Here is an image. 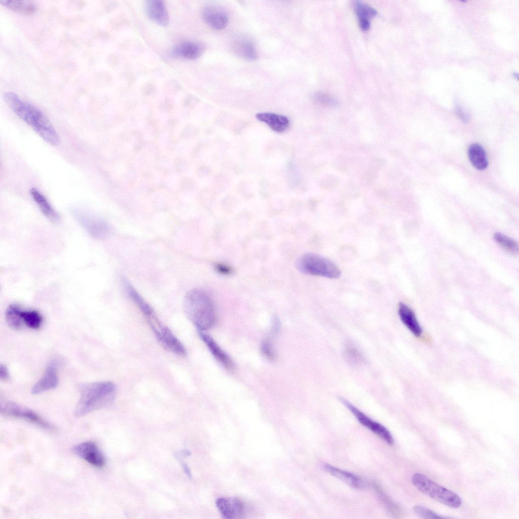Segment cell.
Listing matches in <instances>:
<instances>
[{
  "label": "cell",
  "instance_id": "cell-1",
  "mask_svg": "<svg viewBox=\"0 0 519 519\" xmlns=\"http://www.w3.org/2000/svg\"><path fill=\"white\" fill-rule=\"evenodd\" d=\"M6 102L13 112L25 122L46 142L56 146L60 138L49 119L39 108L22 100L12 92L5 93Z\"/></svg>",
  "mask_w": 519,
  "mask_h": 519
},
{
  "label": "cell",
  "instance_id": "cell-2",
  "mask_svg": "<svg viewBox=\"0 0 519 519\" xmlns=\"http://www.w3.org/2000/svg\"><path fill=\"white\" fill-rule=\"evenodd\" d=\"M80 392V397L74 411L77 417L110 405L115 398L116 387L111 382L90 383L81 385Z\"/></svg>",
  "mask_w": 519,
  "mask_h": 519
},
{
  "label": "cell",
  "instance_id": "cell-3",
  "mask_svg": "<svg viewBox=\"0 0 519 519\" xmlns=\"http://www.w3.org/2000/svg\"><path fill=\"white\" fill-rule=\"evenodd\" d=\"M184 311L188 318L199 331L211 328L216 321V312L210 296L204 291L193 289L189 291L183 300Z\"/></svg>",
  "mask_w": 519,
  "mask_h": 519
},
{
  "label": "cell",
  "instance_id": "cell-4",
  "mask_svg": "<svg viewBox=\"0 0 519 519\" xmlns=\"http://www.w3.org/2000/svg\"><path fill=\"white\" fill-rule=\"evenodd\" d=\"M412 482L419 491L450 507L457 508L462 504L461 499L458 495L432 480L423 474H414L412 477Z\"/></svg>",
  "mask_w": 519,
  "mask_h": 519
},
{
  "label": "cell",
  "instance_id": "cell-5",
  "mask_svg": "<svg viewBox=\"0 0 519 519\" xmlns=\"http://www.w3.org/2000/svg\"><path fill=\"white\" fill-rule=\"evenodd\" d=\"M296 266L300 271L311 275L337 279L341 275L340 269L334 263L314 253L303 254L298 260Z\"/></svg>",
  "mask_w": 519,
  "mask_h": 519
},
{
  "label": "cell",
  "instance_id": "cell-6",
  "mask_svg": "<svg viewBox=\"0 0 519 519\" xmlns=\"http://www.w3.org/2000/svg\"><path fill=\"white\" fill-rule=\"evenodd\" d=\"M0 412L6 416L25 420L46 430L54 431L56 429L54 426L35 412L12 401L1 400Z\"/></svg>",
  "mask_w": 519,
  "mask_h": 519
},
{
  "label": "cell",
  "instance_id": "cell-7",
  "mask_svg": "<svg viewBox=\"0 0 519 519\" xmlns=\"http://www.w3.org/2000/svg\"><path fill=\"white\" fill-rule=\"evenodd\" d=\"M74 217L92 237L101 239L107 236L109 233V227L106 221L97 215L81 208L72 210Z\"/></svg>",
  "mask_w": 519,
  "mask_h": 519
},
{
  "label": "cell",
  "instance_id": "cell-8",
  "mask_svg": "<svg viewBox=\"0 0 519 519\" xmlns=\"http://www.w3.org/2000/svg\"><path fill=\"white\" fill-rule=\"evenodd\" d=\"M147 320L158 340L166 349L180 356L186 355L187 352L184 346L169 328L159 321L156 315Z\"/></svg>",
  "mask_w": 519,
  "mask_h": 519
},
{
  "label": "cell",
  "instance_id": "cell-9",
  "mask_svg": "<svg viewBox=\"0 0 519 519\" xmlns=\"http://www.w3.org/2000/svg\"><path fill=\"white\" fill-rule=\"evenodd\" d=\"M342 402L356 417L358 421L390 445L394 443V439L389 431L383 425L372 420L346 399L341 398Z\"/></svg>",
  "mask_w": 519,
  "mask_h": 519
},
{
  "label": "cell",
  "instance_id": "cell-10",
  "mask_svg": "<svg viewBox=\"0 0 519 519\" xmlns=\"http://www.w3.org/2000/svg\"><path fill=\"white\" fill-rule=\"evenodd\" d=\"M72 452L97 468L102 467L105 463V457L97 444L93 441H87L75 445Z\"/></svg>",
  "mask_w": 519,
  "mask_h": 519
},
{
  "label": "cell",
  "instance_id": "cell-11",
  "mask_svg": "<svg viewBox=\"0 0 519 519\" xmlns=\"http://www.w3.org/2000/svg\"><path fill=\"white\" fill-rule=\"evenodd\" d=\"M215 505L221 515L225 518H242L245 515V504L238 498L220 497L216 499Z\"/></svg>",
  "mask_w": 519,
  "mask_h": 519
},
{
  "label": "cell",
  "instance_id": "cell-12",
  "mask_svg": "<svg viewBox=\"0 0 519 519\" xmlns=\"http://www.w3.org/2000/svg\"><path fill=\"white\" fill-rule=\"evenodd\" d=\"M202 16L210 27L215 30L224 29L228 25L229 18L226 12L216 6H207L203 9Z\"/></svg>",
  "mask_w": 519,
  "mask_h": 519
},
{
  "label": "cell",
  "instance_id": "cell-13",
  "mask_svg": "<svg viewBox=\"0 0 519 519\" xmlns=\"http://www.w3.org/2000/svg\"><path fill=\"white\" fill-rule=\"evenodd\" d=\"M204 51L203 44L194 42H184L175 45L170 50L171 56L194 60L200 57Z\"/></svg>",
  "mask_w": 519,
  "mask_h": 519
},
{
  "label": "cell",
  "instance_id": "cell-14",
  "mask_svg": "<svg viewBox=\"0 0 519 519\" xmlns=\"http://www.w3.org/2000/svg\"><path fill=\"white\" fill-rule=\"evenodd\" d=\"M145 13L151 20L163 26L169 23V15L164 2L160 0H151L144 5Z\"/></svg>",
  "mask_w": 519,
  "mask_h": 519
},
{
  "label": "cell",
  "instance_id": "cell-15",
  "mask_svg": "<svg viewBox=\"0 0 519 519\" xmlns=\"http://www.w3.org/2000/svg\"><path fill=\"white\" fill-rule=\"evenodd\" d=\"M199 335L215 359L226 368L232 369L233 362L213 339L203 331H199Z\"/></svg>",
  "mask_w": 519,
  "mask_h": 519
},
{
  "label": "cell",
  "instance_id": "cell-16",
  "mask_svg": "<svg viewBox=\"0 0 519 519\" xmlns=\"http://www.w3.org/2000/svg\"><path fill=\"white\" fill-rule=\"evenodd\" d=\"M255 117L258 120L266 123L275 132H284L290 126L288 118L283 115L272 113H259Z\"/></svg>",
  "mask_w": 519,
  "mask_h": 519
},
{
  "label": "cell",
  "instance_id": "cell-17",
  "mask_svg": "<svg viewBox=\"0 0 519 519\" xmlns=\"http://www.w3.org/2000/svg\"><path fill=\"white\" fill-rule=\"evenodd\" d=\"M58 383L55 366L51 364L47 368L43 376L33 386L31 392L39 394L55 388Z\"/></svg>",
  "mask_w": 519,
  "mask_h": 519
},
{
  "label": "cell",
  "instance_id": "cell-18",
  "mask_svg": "<svg viewBox=\"0 0 519 519\" xmlns=\"http://www.w3.org/2000/svg\"><path fill=\"white\" fill-rule=\"evenodd\" d=\"M323 468L326 472L342 480L353 488L361 489L364 487L365 484L363 480L356 474L328 464H325L323 465Z\"/></svg>",
  "mask_w": 519,
  "mask_h": 519
},
{
  "label": "cell",
  "instance_id": "cell-19",
  "mask_svg": "<svg viewBox=\"0 0 519 519\" xmlns=\"http://www.w3.org/2000/svg\"><path fill=\"white\" fill-rule=\"evenodd\" d=\"M30 194L42 213L47 218L55 223L59 221V214L41 192L37 189L32 188L30 190Z\"/></svg>",
  "mask_w": 519,
  "mask_h": 519
},
{
  "label": "cell",
  "instance_id": "cell-20",
  "mask_svg": "<svg viewBox=\"0 0 519 519\" xmlns=\"http://www.w3.org/2000/svg\"><path fill=\"white\" fill-rule=\"evenodd\" d=\"M398 312L400 318L405 326L416 337L422 333V329L414 311L406 304L400 303Z\"/></svg>",
  "mask_w": 519,
  "mask_h": 519
},
{
  "label": "cell",
  "instance_id": "cell-21",
  "mask_svg": "<svg viewBox=\"0 0 519 519\" xmlns=\"http://www.w3.org/2000/svg\"><path fill=\"white\" fill-rule=\"evenodd\" d=\"M122 281L127 293L146 319L155 315L153 308L139 294L131 283L124 277L122 278Z\"/></svg>",
  "mask_w": 519,
  "mask_h": 519
},
{
  "label": "cell",
  "instance_id": "cell-22",
  "mask_svg": "<svg viewBox=\"0 0 519 519\" xmlns=\"http://www.w3.org/2000/svg\"><path fill=\"white\" fill-rule=\"evenodd\" d=\"M233 49L240 57L248 60H254L258 57L254 43L246 37H239L233 43Z\"/></svg>",
  "mask_w": 519,
  "mask_h": 519
},
{
  "label": "cell",
  "instance_id": "cell-23",
  "mask_svg": "<svg viewBox=\"0 0 519 519\" xmlns=\"http://www.w3.org/2000/svg\"><path fill=\"white\" fill-rule=\"evenodd\" d=\"M468 158L471 164L477 170L485 169L488 165L487 155L484 148L478 143L471 144L468 149Z\"/></svg>",
  "mask_w": 519,
  "mask_h": 519
},
{
  "label": "cell",
  "instance_id": "cell-24",
  "mask_svg": "<svg viewBox=\"0 0 519 519\" xmlns=\"http://www.w3.org/2000/svg\"><path fill=\"white\" fill-rule=\"evenodd\" d=\"M0 3L9 9L24 15H32L37 10L36 5L30 1L2 0Z\"/></svg>",
  "mask_w": 519,
  "mask_h": 519
},
{
  "label": "cell",
  "instance_id": "cell-25",
  "mask_svg": "<svg viewBox=\"0 0 519 519\" xmlns=\"http://www.w3.org/2000/svg\"><path fill=\"white\" fill-rule=\"evenodd\" d=\"M22 310L16 305H10L6 311V319L8 324L14 329H19L23 323Z\"/></svg>",
  "mask_w": 519,
  "mask_h": 519
},
{
  "label": "cell",
  "instance_id": "cell-26",
  "mask_svg": "<svg viewBox=\"0 0 519 519\" xmlns=\"http://www.w3.org/2000/svg\"><path fill=\"white\" fill-rule=\"evenodd\" d=\"M344 354L347 361L352 365L358 366L364 361L362 353L352 343H348L346 345Z\"/></svg>",
  "mask_w": 519,
  "mask_h": 519
},
{
  "label": "cell",
  "instance_id": "cell-27",
  "mask_svg": "<svg viewBox=\"0 0 519 519\" xmlns=\"http://www.w3.org/2000/svg\"><path fill=\"white\" fill-rule=\"evenodd\" d=\"M22 318L27 326L34 329L40 328L43 321L41 315L35 310H23Z\"/></svg>",
  "mask_w": 519,
  "mask_h": 519
},
{
  "label": "cell",
  "instance_id": "cell-28",
  "mask_svg": "<svg viewBox=\"0 0 519 519\" xmlns=\"http://www.w3.org/2000/svg\"><path fill=\"white\" fill-rule=\"evenodd\" d=\"M354 8L359 20H369L377 13L374 8L361 1H356L354 4Z\"/></svg>",
  "mask_w": 519,
  "mask_h": 519
},
{
  "label": "cell",
  "instance_id": "cell-29",
  "mask_svg": "<svg viewBox=\"0 0 519 519\" xmlns=\"http://www.w3.org/2000/svg\"><path fill=\"white\" fill-rule=\"evenodd\" d=\"M495 241L506 251L513 253L518 251L517 243L513 239L499 232L493 236Z\"/></svg>",
  "mask_w": 519,
  "mask_h": 519
},
{
  "label": "cell",
  "instance_id": "cell-30",
  "mask_svg": "<svg viewBox=\"0 0 519 519\" xmlns=\"http://www.w3.org/2000/svg\"><path fill=\"white\" fill-rule=\"evenodd\" d=\"M414 512L418 516L424 518L435 519L447 518L441 516L431 510L420 505H415L413 508Z\"/></svg>",
  "mask_w": 519,
  "mask_h": 519
},
{
  "label": "cell",
  "instance_id": "cell-31",
  "mask_svg": "<svg viewBox=\"0 0 519 519\" xmlns=\"http://www.w3.org/2000/svg\"><path fill=\"white\" fill-rule=\"evenodd\" d=\"M315 99L325 105L330 106H336L338 104V100L333 97L323 92H317L314 95Z\"/></svg>",
  "mask_w": 519,
  "mask_h": 519
},
{
  "label": "cell",
  "instance_id": "cell-32",
  "mask_svg": "<svg viewBox=\"0 0 519 519\" xmlns=\"http://www.w3.org/2000/svg\"><path fill=\"white\" fill-rule=\"evenodd\" d=\"M261 350L264 356L267 359L273 360L274 358V350L270 340H266L262 343Z\"/></svg>",
  "mask_w": 519,
  "mask_h": 519
},
{
  "label": "cell",
  "instance_id": "cell-33",
  "mask_svg": "<svg viewBox=\"0 0 519 519\" xmlns=\"http://www.w3.org/2000/svg\"><path fill=\"white\" fill-rule=\"evenodd\" d=\"M214 267L218 273L223 275H229L233 272L231 267L223 263L216 264Z\"/></svg>",
  "mask_w": 519,
  "mask_h": 519
},
{
  "label": "cell",
  "instance_id": "cell-34",
  "mask_svg": "<svg viewBox=\"0 0 519 519\" xmlns=\"http://www.w3.org/2000/svg\"><path fill=\"white\" fill-rule=\"evenodd\" d=\"M456 113L459 117L465 123H467L469 120L468 115L462 109L461 107L458 105L456 106Z\"/></svg>",
  "mask_w": 519,
  "mask_h": 519
},
{
  "label": "cell",
  "instance_id": "cell-35",
  "mask_svg": "<svg viewBox=\"0 0 519 519\" xmlns=\"http://www.w3.org/2000/svg\"><path fill=\"white\" fill-rule=\"evenodd\" d=\"M9 374L7 367L1 364L0 365V378L3 380H6L9 378Z\"/></svg>",
  "mask_w": 519,
  "mask_h": 519
},
{
  "label": "cell",
  "instance_id": "cell-36",
  "mask_svg": "<svg viewBox=\"0 0 519 519\" xmlns=\"http://www.w3.org/2000/svg\"><path fill=\"white\" fill-rule=\"evenodd\" d=\"M359 24L361 29L363 31L367 30L370 28V21L367 20H359Z\"/></svg>",
  "mask_w": 519,
  "mask_h": 519
},
{
  "label": "cell",
  "instance_id": "cell-37",
  "mask_svg": "<svg viewBox=\"0 0 519 519\" xmlns=\"http://www.w3.org/2000/svg\"><path fill=\"white\" fill-rule=\"evenodd\" d=\"M181 465L185 473L187 475L188 477L191 478L192 477V474L188 466L184 463H182Z\"/></svg>",
  "mask_w": 519,
  "mask_h": 519
}]
</instances>
